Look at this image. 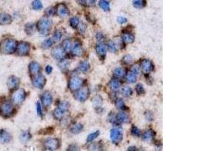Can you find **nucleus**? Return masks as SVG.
<instances>
[{"mask_svg":"<svg viewBox=\"0 0 202 151\" xmlns=\"http://www.w3.org/2000/svg\"><path fill=\"white\" fill-rule=\"evenodd\" d=\"M17 48V42L12 39H4L0 43V52L5 54L13 53Z\"/></svg>","mask_w":202,"mask_h":151,"instance_id":"obj_1","label":"nucleus"},{"mask_svg":"<svg viewBox=\"0 0 202 151\" xmlns=\"http://www.w3.org/2000/svg\"><path fill=\"white\" fill-rule=\"evenodd\" d=\"M52 21L47 17H43L38 22L37 29L42 35H47L52 27Z\"/></svg>","mask_w":202,"mask_h":151,"instance_id":"obj_2","label":"nucleus"},{"mask_svg":"<svg viewBox=\"0 0 202 151\" xmlns=\"http://www.w3.org/2000/svg\"><path fill=\"white\" fill-rule=\"evenodd\" d=\"M68 108H69V103L66 101H63L59 104V108H56L54 110V116L56 119H62L65 115L66 112L68 111Z\"/></svg>","mask_w":202,"mask_h":151,"instance_id":"obj_3","label":"nucleus"},{"mask_svg":"<svg viewBox=\"0 0 202 151\" xmlns=\"http://www.w3.org/2000/svg\"><path fill=\"white\" fill-rule=\"evenodd\" d=\"M14 111V107L11 102L5 101L0 107V113L2 117H8L12 115Z\"/></svg>","mask_w":202,"mask_h":151,"instance_id":"obj_4","label":"nucleus"},{"mask_svg":"<svg viewBox=\"0 0 202 151\" xmlns=\"http://www.w3.org/2000/svg\"><path fill=\"white\" fill-rule=\"evenodd\" d=\"M25 92L23 89H18L12 94V101L16 104H20L25 99Z\"/></svg>","mask_w":202,"mask_h":151,"instance_id":"obj_5","label":"nucleus"},{"mask_svg":"<svg viewBox=\"0 0 202 151\" xmlns=\"http://www.w3.org/2000/svg\"><path fill=\"white\" fill-rule=\"evenodd\" d=\"M45 147L49 150H57L59 147V140L55 138H48L45 141Z\"/></svg>","mask_w":202,"mask_h":151,"instance_id":"obj_6","label":"nucleus"},{"mask_svg":"<svg viewBox=\"0 0 202 151\" xmlns=\"http://www.w3.org/2000/svg\"><path fill=\"white\" fill-rule=\"evenodd\" d=\"M110 139L114 143H119L123 139V132L120 129H114L110 131Z\"/></svg>","mask_w":202,"mask_h":151,"instance_id":"obj_7","label":"nucleus"},{"mask_svg":"<svg viewBox=\"0 0 202 151\" xmlns=\"http://www.w3.org/2000/svg\"><path fill=\"white\" fill-rule=\"evenodd\" d=\"M30 49H31V46H30L29 43H25V42H22V43H21L19 44L18 46H17V54L20 56L27 55L30 52Z\"/></svg>","mask_w":202,"mask_h":151,"instance_id":"obj_8","label":"nucleus"},{"mask_svg":"<svg viewBox=\"0 0 202 151\" xmlns=\"http://www.w3.org/2000/svg\"><path fill=\"white\" fill-rule=\"evenodd\" d=\"M82 80L77 76L72 77L69 82V88L72 91H76L81 86Z\"/></svg>","mask_w":202,"mask_h":151,"instance_id":"obj_9","label":"nucleus"},{"mask_svg":"<svg viewBox=\"0 0 202 151\" xmlns=\"http://www.w3.org/2000/svg\"><path fill=\"white\" fill-rule=\"evenodd\" d=\"M33 84L38 89H43L45 84V78L43 75H36L33 80Z\"/></svg>","mask_w":202,"mask_h":151,"instance_id":"obj_10","label":"nucleus"},{"mask_svg":"<svg viewBox=\"0 0 202 151\" xmlns=\"http://www.w3.org/2000/svg\"><path fill=\"white\" fill-rule=\"evenodd\" d=\"M89 89H88V88L87 87H84V88H82V89L77 93L76 98L78 101H82H82H85L86 100L89 98Z\"/></svg>","mask_w":202,"mask_h":151,"instance_id":"obj_11","label":"nucleus"},{"mask_svg":"<svg viewBox=\"0 0 202 151\" xmlns=\"http://www.w3.org/2000/svg\"><path fill=\"white\" fill-rule=\"evenodd\" d=\"M142 70L145 73H149L154 70V66L149 60H143L141 64Z\"/></svg>","mask_w":202,"mask_h":151,"instance_id":"obj_12","label":"nucleus"},{"mask_svg":"<svg viewBox=\"0 0 202 151\" xmlns=\"http://www.w3.org/2000/svg\"><path fill=\"white\" fill-rule=\"evenodd\" d=\"M56 12L59 15V17H66L69 15V10L67 8V6L63 3L59 4L57 6V9H56Z\"/></svg>","mask_w":202,"mask_h":151,"instance_id":"obj_13","label":"nucleus"},{"mask_svg":"<svg viewBox=\"0 0 202 151\" xmlns=\"http://www.w3.org/2000/svg\"><path fill=\"white\" fill-rule=\"evenodd\" d=\"M52 56L57 60H62L64 57V50L61 47H55L52 49Z\"/></svg>","mask_w":202,"mask_h":151,"instance_id":"obj_14","label":"nucleus"},{"mask_svg":"<svg viewBox=\"0 0 202 151\" xmlns=\"http://www.w3.org/2000/svg\"><path fill=\"white\" fill-rule=\"evenodd\" d=\"M42 102H43V105L46 108H48L51 105V103L52 102V97L50 93L49 92H45L43 93V94L42 95Z\"/></svg>","mask_w":202,"mask_h":151,"instance_id":"obj_15","label":"nucleus"},{"mask_svg":"<svg viewBox=\"0 0 202 151\" xmlns=\"http://www.w3.org/2000/svg\"><path fill=\"white\" fill-rule=\"evenodd\" d=\"M96 52H97L98 56H100L101 58H105L107 52V48L105 45L101 43H98V45H96Z\"/></svg>","mask_w":202,"mask_h":151,"instance_id":"obj_16","label":"nucleus"},{"mask_svg":"<svg viewBox=\"0 0 202 151\" xmlns=\"http://www.w3.org/2000/svg\"><path fill=\"white\" fill-rule=\"evenodd\" d=\"M72 52L75 56H81L82 54V48L80 43L77 42L73 45H72Z\"/></svg>","mask_w":202,"mask_h":151,"instance_id":"obj_17","label":"nucleus"},{"mask_svg":"<svg viewBox=\"0 0 202 151\" xmlns=\"http://www.w3.org/2000/svg\"><path fill=\"white\" fill-rule=\"evenodd\" d=\"M12 22V17L8 14L1 13L0 14V24L2 25H6Z\"/></svg>","mask_w":202,"mask_h":151,"instance_id":"obj_18","label":"nucleus"},{"mask_svg":"<svg viewBox=\"0 0 202 151\" xmlns=\"http://www.w3.org/2000/svg\"><path fill=\"white\" fill-rule=\"evenodd\" d=\"M19 85V80L15 76H11L8 80V87L10 89H16Z\"/></svg>","mask_w":202,"mask_h":151,"instance_id":"obj_19","label":"nucleus"},{"mask_svg":"<svg viewBox=\"0 0 202 151\" xmlns=\"http://www.w3.org/2000/svg\"><path fill=\"white\" fill-rule=\"evenodd\" d=\"M30 72L33 76H36L39 74L40 71V66L38 63L36 62H32L31 64H30L29 66Z\"/></svg>","mask_w":202,"mask_h":151,"instance_id":"obj_20","label":"nucleus"},{"mask_svg":"<svg viewBox=\"0 0 202 151\" xmlns=\"http://www.w3.org/2000/svg\"><path fill=\"white\" fill-rule=\"evenodd\" d=\"M12 139V137L8 131L5 130L0 131V140L2 143H8Z\"/></svg>","mask_w":202,"mask_h":151,"instance_id":"obj_21","label":"nucleus"},{"mask_svg":"<svg viewBox=\"0 0 202 151\" xmlns=\"http://www.w3.org/2000/svg\"><path fill=\"white\" fill-rule=\"evenodd\" d=\"M117 121L119 122H123V123H127V122H129V118L128 117V115L124 112H120L116 117Z\"/></svg>","mask_w":202,"mask_h":151,"instance_id":"obj_22","label":"nucleus"},{"mask_svg":"<svg viewBox=\"0 0 202 151\" xmlns=\"http://www.w3.org/2000/svg\"><path fill=\"white\" fill-rule=\"evenodd\" d=\"M154 136V133L152 130H147L142 135V140L145 141H150L153 139Z\"/></svg>","mask_w":202,"mask_h":151,"instance_id":"obj_23","label":"nucleus"},{"mask_svg":"<svg viewBox=\"0 0 202 151\" xmlns=\"http://www.w3.org/2000/svg\"><path fill=\"white\" fill-rule=\"evenodd\" d=\"M110 86L113 91H117L121 86V82L119 80L115 79L110 82Z\"/></svg>","mask_w":202,"mask_h":151,"instance_id":"obj_24","label":"nucleus"},{"mask_svg":"<svg viewBox=\"0 0 202 151\" xmlns=\"http://www.w3.org/2000/svg\"><path fill=\"white\" fill-rule=\"evenodd\" d=\"M89 68H90V66L87 61H82L79 66V69L82 73H87L89 70Z\"/></svg>","mask_w":202,"mask_h":151,"instance_id":"obj_25","label":"nucleus"},{"mask_svg":"<svg viewBox=\"0 0 202 151\" xmlns=\"http://www.w3.org/2000/svg\"><path fill=\"white\" fill-rule=\"evenodd\" d=\"M133 4L135 8H142L145 6V5H146V1H145V0H133Z\"/></svg>","mask_w":202,"mask_h":151,"instance_id":"obj_26","label":"nucleus"},{"mask_svg":"<svg viewBox=\"0 0 202 151\" xmlns=\"http://www.w3.org/2000/svg\"><path fill=\"white\" fill-rule=\"evenodd\" d=\"M92 103L96 108H100L102 104V98L98 95L95 96L92 99Z\"/></svg>","mask_w":202,"mask_h":151,"instance_id":"obj_27","label":"nucleus"},{"mask_svg":"<svg viewBox=\"0 0 202 151\" xmlns=\"http://www.w3.org/2000/svg\"><path fill=\"white\" fill-rule=\"evenodd\" d=\"M82 128H83V126H82V124H76L71 128V131L73 134H78V133H80L82 131Z\"/></svg>","mask_w":202,"mask_h":151,"instance_id":"obj_28","label":"nucleus"},{"mask_svg":"<svg viewBox=\"0 0 202 151\" xmlns=\"http://www.w3.org/2000/svg\"><path fill=\"white\" fill-rule=\"evenodd\" d=\"M63 49L67 52H70L72 48V43L69 39H65L62 43Z\"/></svg>","mask_w":202,"mask_h":151,"instance_id":"obj_29","label":"nucleus"},{"mask_svg":"<svg viewBox=\"0 0 202 151\" xmlns=\"http://www.w3.org/2000/svg\"><path fill=\"white\" fill-rule=\"evenodd\" d=\"M126 81L129 83H133L136 81V75L135 73H133V72H130V73H128L127 75L126 76Z\"/></svg>","mask_w":202,"mask_h":151,"instance_id":"obj_30","label":"nucleus"},{"mask_svg":"<svg viewBox=\"0 0 202 151\" xmlns=\"http://www.w3.org/2000/svg\"><path fill=\"white\" fill-rule=\"evenodd\" d=\"M122 39L124 42H126L127 43H132L134 42V36L130 33H125Z\"/></svg>","mask_w":202,"mask_h":151,"instance_id":"obj_31","label":"nucleus"},{"mask_svg":"<svg viewBox=\"0 0 202 151\" xmlns=\"http://www.w3.org/2000/svg\"><path fill=\"white\" fill-rule=\"evenodd\" d=\"M98 5H99V6L101 7L104 11H108L110 10L109 3L107 1H105V0H100L99 2H98Z\"/></svg>","mask_w":202,"mask_h":151,"instance_id":"obj_32","label":"nucleus"},{"mask_svg":"<svg viewBox=\"0 0 202 151\" xmlns=\"http://www.w3.org/2000/svg\"><path fill=\"white\" fill-rule=\"evenodd\" d=\"M59 66H60L61 70H62V71L64 72L67 71V70H68V69H69V66H70L69 61H67V60H64V61H61L60 64H59Z\"/></svg>","mask_w":202,"mask_h":151,"instance_id":"obj_33","label":"nucleus"},{"mask_svg":"<svg viewBox=\"0 0 202 151\" xmlns=\"http://www.w3.org/2000/svg\"><path fill=\"white\" fill-rule=\"evenodd\" d=\"M32 8L34 10H40L43 8V4L40 0H35L32 3Z\"/></svg>","mask_w":202,"mask_h":151,"instance_id":"obj_34","label":"nucleus"},{"mask_svg":"<svg viewBox=\"0 0 202 151\" xmlns=\"http://www.w3.org/2000/svg\"><path fill=\"white\" fill-rule=\"evenodd\" d=\"M125 70L123 68H117L114 71V75L117 77H123L125 76Z\"/></svg>","mask_w":202,"mask_h":151,"instance_id":"obj_35","label":"nucleus"},{"mask_svg":"<svg viewBox=\"0 0 202 151\" xmlns=\"http://www.w3.org/2000/svg\"><path fill=\"white\" fill-rule=\"evenodd\" d=\"M122 94H123V95L125 96V97H129V96H130L131 94H133V91H132L131 88H129L128 86H125V87L123 88Z\"/></svg>","mask_w":202,"mask_h":151,"instance_id":"obj_36","label":"nucleus"},{"mask_svg":"<svg viewBox=\"0 0 202 151\" xmlns=\"http://www.w3.org/2000/svg\"><path fill=\"white\" fill-rule=\"evenodd\" d=\"M52 44H53V41H52L51 39H45V41H43V43H42V47L45 49L49 48L52 46Z\"/></svg>","mask_w":202,"mask_h":151,"instance_id":"obj_37","label":"nucleus"},{"mask_svg":"<svg viewBox=\"0 0 202 151\" xmlns=\"http://www.w3.org/2000/svg\"><path fill=\"white\" fill-rule=\"evenodd\" d=\"M79 24H80V20H79L78 17H73V18H71V21H70V24H71V26L73 28H77L78 27Z\"/></svg>","mask_w":202,"mask_h":151,"instance_id":"obj_38","label":"nucleus"},{"mask_svg":"<svg viewBox=\"0 0 202 151\" xmlns=\"http://www.w3.org/2000/svg\"><path fill=\"white\" fill-rule=\"evenodd\" d=\"M98 135H99V131H95V132L92 133V134L89 135V136L87 137V141L88 142L93 141V140H94L96 138H97Z\"/></svg>","mask_w":202,"mask_h":151,"instance_id":"obj_39","label":"nucleus"},{"mask_svg":"<svg viewBox=\"0 0 202 151\" xmlns=\"http://www.w3.org/2000/svg\"><path fill=\"white\" fill-rule=\"evenodd\" d=\"M115 104L117 108L120 109V110H123V109L125 108V103H124V101H123L122 99H117V101H116Z\"/></svg>","mask_w":202,"mask_h":151,"instance_id":"obj_40","label":"nucleus"},{"mask_svg":"<svg viewBox=\"0 0 202 151\" xmlns=\"http://www.w3.org/2000/svg\"><path fill=\"white\" fill-rule=\"evenodd\" d=\"M25 30L28 34H32L34 31V25L33 24H27L25 27Z\"/></svg>","mask_w":202,"mask_h":151,"instance_id":"obj_41","label":"nucleus"},{"mask_svg":"<svg viewBox=\"0 0 202 151\" xmlns=\"http://www.w3.org/2000/svg\"><path fill=\"white\" fill-rule=\"evenodd\" d=\"M30 138H31V134L29 133V131H24L21 135V139L24 142L27 141Z\"/></svg>","mask_w":202,"mask_h":151,"instance_id":"obj_42","label":"nucleus"},{"mask_svg":"<svg viewBox=\"0 0 202 151\" xmlns=\"http://www.w3.org/2000/svg\"><path fill=\"white\" fill-rule=\"evenodd\" d=\"M131 133H132V135H134V136H136V137H139L140 135H141V132H140L139 129L138 128H136V126H133V127H132Z\"/></svg>","mask_w":202,"mask_h":151,"instance_id":"obj_43","label":"nucleus"},{"mask_svg":"<svg viewBox=\"0 0 202 151\" xmlns=\"http://www.w3.org/2000/svg\"><path fill=\"white\" fill-rule=\"evenodd\" d=\"M108 48H109V50L110 51V52H115L116 51H117V47H116L115 43H113V42H111V41L108 42Z\"/></svg>","mask_w":202,"mask_h":151,"instance_id":"obj_44","label":"nucleus"},{"mask_svg":"<svg viewBox=\"0 0 202 151\" xmlns=\"http://www.w3.org/2000/svg\"><path fill=\"white\" fill-rule=\"evenodd\" d=\"M136 92L138 93L139 94H142L145 93V89H144L143 86H142L141 84H138V85H136Z\"/></svg>","mask_w":202,"mask_h":151,"instance_id":"obj_45","label":"nucleus"},{"mask_svg":"<svg viewBox=\"0 0 202 151\" xmlns=\"http://www.w3.org/2000/svg\"><path fill=\"white\" fill-rule=\"evenodd\" d=\"M61 36H62V34H61V32H59V31H56L55 33V34H54L53 36V39L55 42H58L59 41V40L61 39Z\"/></svg>","mask_w":202,"mask_h":151,"instance_id":"obj_46","label":"nucleus"},{"mask_svg":"<svg viewBox=\"0 0 202 151\" xmlns=\"http://www.w3.org/2000/svg\"><path fill=\"white\" fill-rule=\"evenodd\" d=\"M123 61H124V62L125 63V64H129L133 62V57H132L130 55H126L125 57H124V59H123Z\"/></svg>","mask_w":202,"mask_h":151,"instance_id":"obj_47","label":"nucleus"},{"mask_svg":"<svg viewBox=\"0 0 202 151\" xmlns=\"http://www.w3.org/2000/svg\"><path fill=\"white\" fill-rule=\"evenodd\" d=\"M115 44L116 47L119 46V47H120V48H123V47L124 46V40H123V39H117L116 40V43Z\"/></svg>","mask_w":202,"mask_h":151,"instance_id":"obj_48","label":"nucleus"},{"mask_svg":"<svg viewBox=\"0 0 202 151\" xmlns=\"http://www.w3.org/2000/svg\"><path fill=\"white\" fill-rule=\"evenodd\" d=\"M55 11L53 8H47L46 11H45V14H46L48 16H52V15H55Z\"/></svg>","mask_w":202,"mask_h":151,"instance_id":"obj_49","label":"nucleus"},{"mask_svg":"<svg viewBox=\"0 0 202 151\" xmlns=\"http://www.w3.org/2000/svg\"><path fill=\"white\" fill-rule=\"evenodd\" d=\"M36 110H37V113L40 117H43V110H42L41 104H40V102L37 103V105H36Z\"/></svg>","mask_w":202,"mask_h":151,"instance_id":"obj_50","label":"nucleus"},{"mask_svg":"<svg viewBox=\"0 0 202 151\" xmlns=\"http://www.w3.org/2000/svg\"><path fill=\"white\" fill-rule=\"evenodd\" d=\"M139 71H140V68L139 67V66H137V65H134V66L132 67V72H133V73H135V74L137 75L139 73Z\"/></svg>","mask_w":202,"mask_h":151,"instance_id":"obj_51","label":"nucleus"},{"mask_svg":"<svg viewBox=\"0 0 202 151\" xmlns=\"http://www.w3.org/2000/svg\"><path fill=\"white\" fill-rule=\"evenodd\" d=\"M117 21L119 24H125V23L127 21V19H126V17H117Z\"/></svg>","mask_w":202,"mask_h":151,"instance_id":"obj_52","label":"nucleus"},{"mask_svg":"<svg viewBox=\"0 0 202 151\" xmlns=\"http://www.w3.org/2000/svg\"><path fill=\"white\" fill-rule=\"evenodd\" d=\"M95 2H96V0H85L86 5L88 6H94Z\"/></svg>","mask_w":202,"mask_h":151,"instance_id":"obj_53","label":"nucleus"},{"mask_svg":"<svg viewBox=\"0 0 202 151\" xmlns=\"http://www.w3.org/2000/svg\"><path fill=\"white\" fill-rule=\"evenodd\" d=\"M109 120L110 122H112V123H116V122L117 121V118H116V117H115V115H114V114H112L111 117H110V116L109 117Z\"/></svg>","mask_w":202,"mask_h":151,"instance_id":"obj_54","label":"nucleus"},{"mask_svg":"<svg viewBox=\"0 0 202 151\" xmlns=\"http://www.w3.org/2000/svg\"><path fill=\"white\" fill-rule=\"evenodd\" d=\"M96 38H97L98 40H99V41H101V40L103 39V38H104V36H103V35L101 34V33H98L97 35H96Z\"/></svg>","mask_w":202,"mask_h":151,"instance_id":"obj_55","label":"nucleus"},{"mask_svg":"<svg viewBox=\"0 0 202 151\" xmlns=\"http://www.w3.org/2000/svg\"><path fill=\"white\" fill-rule=\"evenodd\" d=\"M45 71H46V73L49 74V73H52V67L51 66H47L46 68H45Z\"/></svg>","mask_w":202,"mask_h":151,"instance_id":"obj_56","label":"nucleus"},{"mask_svg":"<svg viewBox=\"0 0 202 151\" xmlns=\"http://www.w3.org/2000/svg\"><path fill=\"white\" fill-rule=\"evenodd\" d=\"M85 30H86L85 24H80V32H81V33L84 32V31H85Z\"/></svg>","mask_w":202,"mask_h":151,"instance_id":"obj_57","label":"nucleus"},{"mask_svg":"<svg viewBox=\"0 0 202 151\" xmlns=\"http://www.w3.org/2000/svg\"><path fill=\"white\" fill-rule=\"evenodd\" d=\"M89 147H92V150H98L97 148H98V146L97 144H92Z\"/></svg>","mask_w":202,"mask_h":151,"instance_id":"obj_58","label":"nucleus"},{"mask_svg":"<svg viewBox=\"0 0 202 151\" xmlns=\"http://www.w3.org/2000/svg\"><path fill=\"white\" fill-rule=\"evenodd\" d=\"M128 150H136V148L135 147H129V148H128Z\"/></svg>","mask_w":202,"mask_h":151,"instance_id":"obj_59","label":"nucleus"},{"mask_svg":"<svg viewBox=\"0 0 202 151\" xmlns=\"http://www.w3.org/2000/svg\"><path fill=\"white\" fill-rule=\"evenodd\" d=\"M78 2L80 4H82V5H83L84 3H85V0H78Z\"/></svg>","mask_w":202,"mask_h":151,"instance_id":"obj_60","label":"nucleus"},{"mask_svg":"<svg viewBox=\"0 0 202 151\" xmlns=\"http://www.w3.org/2000/svg\"><path fill=\"white\" fill-rule=\"evenodd\" d=\"M105 1H107V2H108V1H110V0H105Z\"/></svg>","mask_w":202,"mask_h":151,"instance_id":"obj_61","label":"nucleus"}]
</instances>
